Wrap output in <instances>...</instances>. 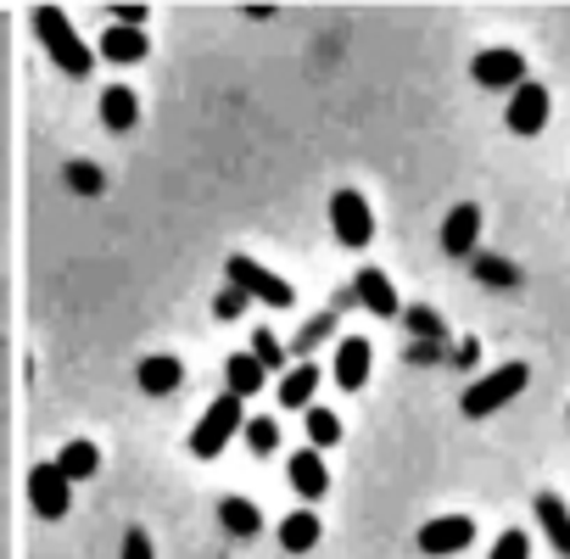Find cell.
Segmentation results:
<instances>
[{"instance_id": "23", "label": "cell", "mask_w": 570, "mask_h": 559, "mask_svg": "<svg viewBox=\"0 0 570 559\" xmlns=\"http://www.w3.org/2000/svg\"><path fill=\"white\" fill-rule=\"evenodd\" d=\"M303 414H308V442H314V448H331V442H342V420H336L331 409L308 403Z\"/></svg>"}, {"instance_id": "22", "label": "cell", "mask_w": 570, "mask_h": 559, "mask_svg": "<svg viewBox=\"0 0 570 559\" xmlns=\"http://www.w3.org/2000/svg\"><path fill=\"white\" fill-rule=\"evenodd\" d=\"M57 470H62L68 481H90V475L101 470V448L79 437V442H68V448H62V459H57Z\"/></svg>"}, {"instance_id": "3", "label": "cell", "mask_w": 570, "mask_h": 559, "mask_svg": "<svg viewBox=\"0 0 570 559\" xmlns=\"http://www.w3.org/2000/svg\"><path fill=\"white\" fill-rule=\"evenodd\" d=\"M525 381H531V370H525V364H498L492 375H481V381L464 392V414H470V420L498 414L503 403H514V398L525 392Z\"/></svg>"}, {"instance_id": "1", "label": "cell", "mask_w": 570, "mask_h": 559, "mask_svg": "<svg viewBox=\"0 0 570 559\" xmlns=\"http://www.w3.org/2000/svg\"><path fill=\"white\" fill-rule=\"evenodd\" d=\"M35 35H40V46H46V57L68 73V79H90V68H96V51L79 40V29L68 23V12L62 7H40L35 12Z\"/></svg>"}, {"instance_id": "9", "label": "cell", "mask_w": 570, "mask_h": 559, "mask_svg": "<svg viewBox=\"0 0 570 559\" xmlns=\"http://www.w3.org/2000/svg\"><path fill=\"white\" fill-rule=\"evenodd\" d=\"M470 537H475V520H470V514H436V520L420 526V548H425L431 559H442V553H464Z\"/></svg>"}, {"instance_id": "15", "label": "cell", "mask_w": 570, "mask_h": 559, "mask_svg": "<svg viewBox=\"0 0 570 559\" xmlns=\"http://www.w3.org/2000/svg\"><path fill=\"white\" fill-rule=\"evenodd\" d=\"M370 359H375V347H370L364 336H347V342L336 347V386H342V392H358V386L370 381Z\"/></svg>"}, {"instance_id": "29", "label": "cell", "mask_w": 570, "mask_h": 559, "mask_svg": "<svg viewBox=\"0 0 570 559\" xmlns=\"http://www.w3.org/2000/svg\"><path fill=\"white\" fill-rule=\"evenodd\" d=\"M246 303H252V297H246L240 286H224V292L213 297V314H218V320H240V308H246Z\"/></svg>"}, {"instance_id": "27", "label": "cell", "mask_w": 570, "mask_h": 559, "mask_svg": "<svg viewBox=\"0 0 570 559\" xmlns=\"http://www.w3.org/2000/svg\"><path fill=\"white\" fill-rule=\"evenodd\" d=\"M68 185H73L79 196H96V190H101V168H96V163H68Z\"/></svg>"}, {"instance_id": "18", "label": "cell", "mask_w": 570, "mask_h": 559, "mask_svg": "<svg viewBox=\"0 0 570 559\" xmlns=\"http://www.w3.org/2000/svg\"><path fill=\"white\" fill-rule=\"evenodd\" d=\"M151 46H146V35L135 29V23H112L107 35H101V57L107 62H140Z\"/></svg>"}, {"instance_id": "21", "label": "cell", "mask_w": 570, "mask_h": 559, "mask_svg": "<svg viewBox=\"0 0 570 559\" xmlns=\"http://www.w3.org/2000/svg\"><path fill=\"white\" fill-rule=\"evenodd\" d=\"M314 392H320V370H314V364L285 370V381H279V403H285V409H308Z\"/></svg>"}, {"instance_id": "31", "label": "cell", "mask_w": 570, "mask_h": 559, "mask_svg": "<svg viewBox=\"0 0 570 559\" xmlns=\"http://www.w3.org/2000/svg\"><path fill=\"white\" fill-rule=\"evenodd\" d=\"M118 559H157V553H151V537H146L140 526L124 531V553H118Z\"/></svg>"}, {"instance_id": "8", "label": "cell", "mask_w": 570, "mask_h": 559, "mask_svg": "<svg viewBox=\"0 0 570 559\" xmlns=\"http://www.w3.org/2000/svg\"><path fill=\"white\" fill-rule=\"evenodd\" d=\"M29 503H35L40 520H62L68 503H73V481H68L57 464H40V470L29 475Z\"/></svg>"}, {"instance_id": "13", "label": "cell", "mask_w": 570, "mask_h": 559, "mask_svg": "<svg viewBox=\"0 0 570 559\" xmlns=\"http://www.w3.org/2000/svg\"><path fill=\"white\" fill-rule=\"evenodd\" d=\"M135 381H140V392H146V398H168V392H179L185 364H179L174 353H151V359H140Z\"/></svg>"}, {"instance_id": "16", "label": "cell", "mask_w": 570, "mask_h": 559, "mask_svg": "<svg viewBox=\"0 0 570 559\" xmlns=\"http://www.w3.org/2000/svg\"><path fill=\"white\" fill-rule=\"evenodd\" d=\"M101 124H107L112 135H129V129L140 124V101H135L129 85H107V90H101Z\"/></svg>"}, {"instance_id": "26", "label": "cell", "mask_w": 570, "mask_h": 559, "mask_svg": "<svg viewBox=\"0 0 570 559\" xmlns=\"http://www.w3.org/2000/svg\"><path fill=\"white\" fill-rule=\"evenodd\" d=\"M403 325H409L420 342H448V325H442L431 308H409V314H403Z\"/></svg>"}, {"instance_id": "28", "label": "cell", "mask_w": 570, "mask_h": 559, "mask_svg": "<svg viewBox=\"0 0 570 559\" xmlns=\"http://www.w3.org/2000/svg\"><path fill=\"white\" fill-rule=\"evenodd\" d=\"M492 559H531V542H525V531H503L498 542H492Z\"/></svg>"}, {"instance_id": "6", "label": "cell", "mask_w": 570, "mask_h": 559, "mask_svg": "<svg viewBox=\"0 0 570 559\" xmlns=\"http://www.w3.org/2000/svg\"><path fill=\"white\" fill-rule=\"evenodd\" d=\"M548 112H553L548 90L531 85V79H520V85L509 90V112H503V124H509V135H542Z\"/></svg>"}, {"instance_id": "5", "label": "cell", "mask_w": 570, "mask_h": 559, "mask_svg": "<svg viewBox=\"0 0 570 559\" xmlns=\"http://www.w3.org/2000/svg\"><path fill=\"white\" fill-rule=\"evenodd\" d=\"M331 224H336V241L342 246H370L375 241V213L358 190H336L331 196Z\"/></svg>"}, {"instance_id": "14", "label": "cell", "mask_w": 570, "mask_h": 559, "mask_svg": "<svg viewBox=\"0 0 570 559\" xmlns=\"http://www.w3.org/2000/svg\"><path fill=\"white\" fill-rule=\"evenodd\" d=\"M531 509H537V526H542V537L553 542V553L570 559V509H564V498H559V492H537Z\"/></svg>"}, {"instance_id": "2", "label": "cell", "mask_w": 570, "mask_h": 559, "mask_svg": "<svg viewBox=\"0 0 570 559\" xmlns=\"http://www.w3.org/2000/svg\"><path fill=\"white\" fill-rule=\"evenodd\" d=\"M246 398H235V392H218L213 403H207V414L196 420V431H190V453L196 459H218L224 453V442L246 425V409H240Z\"/></svg>"}, {"instance_id": "12", "label": "cell", "mask_w": 570, "mask_h": 559, "mask_svg": "<svg viewBox=\"0 0 570 559\" xmlns=\"http://www.w3.org/2000/svg\"><path fill=\"white\" fill-rule=\"evenodd\" d=\"M285 475H292V492H297V498H325V492H331V470H325L320 448H303V453H292Z\"/></svg>"}, {"instance_id": "30", "label": "cell", "mask_w": 570, "mask_h": 559, "mask_svg": "<svg viewBox=\"0 0 570 559\" xmlns=\"http://www.w3.org/2000/svg\"><path fill=\"white\" fill-rule=\"evenodd\" d=\"M252 353H257V364H263V370H279V364H285V347H279L268 331H257V336H252Z\"/></svg>"}, {"instance_id": "11", "label": "cell", "mask_w": 570, "mask_h": 559, "mask_svg": "<svg viewBox=\"0 0 570 559\" xmlns=\"http://www.w3.org/2000/svg\"><path fill=\"white\" fill-rule=\"evenodd\" d=\"M475 235H481V207L475 202H459L442 224V252L448 257H470L475 252Z\"/></svg>"}, {"instance_id": "17", "label": "cell", "mask_w": 570, "mask_h": 559, "mask_svg": "<svg viewBox=\"0 0 570 559\" xmlns=\"http://www.w3.org/2000/svg\"><path fill=\"white\" fill-rule=\"evenodd\" d=\"M320 537H325V531H320V514H314V509H297V514L279 520V548H285V553H308Z\"/></svg>"}, {"instance_id": "25", "label": "cell", "mask_w": 570, "mask_h": 559, "mask_svg": "<svg viewBox=\"0 0 570 559\" xmlns=\"http://www.w3.org/2000/svg\"><path fill=\"white\" fill-rule=\"evenodd\" d=\"M475 280L481 286H520V268L503 257H475Z\"/></svg>"}, {"instance_id": "10", "label": "cell", "mask_w": 570, "mask_h": 559, "mask_svg": "<svg viewBox=\"0 0 570 559\" xmlns=\"http://www.w3.org/2000/svg\"><path fill=\"white\" fill-rule=\"evenodd\" d=\"M353 292H358L364 314H375V320H403V303H397V286L386 280V268H358Z\"/></svg>"}, {"instance_id": "7", "label": "cell", "mask_w": 570, "mask_h": 559, "mask_svg": "<svg viewBox=\"0 0 570 559\" xmlns=\"http://www.w3.org/2000/svg\"><path fill=\"white\" fill-rule=\"evenodd\" d=\"M470 79H475L481 90H514V85L525 79V57H520L514 46H492V51H481V57L470 62Z\"/></svg>"}, {"instance_id": "24", "label": "cell", "mask_w": 570, "mask_h": 559, "mask_svg": "<svg viewBox=\"0 0 570 559\" xmlns=\"http://www.w3.org/2000/svg\"><path fill=\"white\" fill-rule=\"evenodd\" d=\"M240 437H246V448H252L257 459H268V453L279 448V425H274V420H246Z\"/></svg>"}, {"instance_id": "4", "label": "cell", "mask_w": 570, "mask_h": 559, "mask_svg": "<svg viewBox=\"0 0 570 559\" xmlns=\"http://www.w3.org/2000/svg\"><path fill=\"white\" fill-rule=\"evenodd\" d=\"M224 274H229V286H240L252 303H268V308H292L297 303V292L285 286V280L274 274V268H263V263H252L246 252H235L229 263H224Z\"/></svg>"}, {"instance_id": "19", "label": "cell", "mask_w": 570, "mask_h": 559, "mask_svg": "<svg viewBox=\"0 0 570 559\" xmlns=\"http://www.w3.org/2000/svg\"><path fill=\"white\" fill-rule=\"evenodd\" d=\"M218 520H224L229 537H257V531H263V509H257L252 498H240V492H229V498L218 503Z\"/></svg>"}, {"instance_id": "20", "label": "cell", "mask_w": 570, "mask_h": 559, "mask_svg": "<svg viewBox=\"0 0 570 559\" xmlns=\"http://www.w3.org/2000/svg\"><path fill=\"white\" fill-rule=\"evenodd\" d=\"M224 381H229V392H235V398H252V392H263L268 370L257 364V353H235V359L224 364Z\"/></svg>"}]
</instances>
